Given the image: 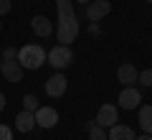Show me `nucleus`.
I'll list each match as a JSON object with an SVG mask.
<instances>
[{
  "instance_id": "7ed1b4c3",
  "label": "nucleus",
  "mask_w": 152,
  "mask_h": 140,
  "mask_svg": "<svg viewBox=\"0 0 152 140\" xmlns=\"http://www.w3.org/2000/svg\"><path fill=\"white\" fill-rule=\"evenodd\" d=\"M71 61H74V51H71V46H64V43H58V46H53V49L48 51V64L53 66L56 71L66 69Z\"/></svg>"
},
{
  "instance_id": "423d86ee",
  "label": "nucleus",
  "mask_w": 152,
  "mask_h": 140,
  "mask_svg": "<svg viewBox=\"0 0 152 140\" xmlns=\"http://www.w3.org/2000/svg\"><path fill=\"white\" fill-rule=\"evenodd\" d=\"M66 87H69V81H66V76L61 74V71H56L51 79H46V94L48 97H64L66 94Z\"/></svg>"
},
{
  "instance_id": "9d476101",
  "label": "nucleus",
  "mask_w": 152,
  "mask_h": 140,
  "mask_svg": "<svg viewBox=\"0 0 152 140\" xmlns=\"http://www.w3.org/2000/svg\"><path fill=\"white\" fill-rule=\"evenodd\" d=\"M31 28H33V33H36L38 38H48L51 33H53V23H51L46 16H36L31 21Z\"/></svg>"
},
{
  "instance_id": "f8f14e48",
  "label": "nucleus",
  "mask_w": 152,
  "mask_h": 140,
  "mask_svg": "<svg viewBox=\"0 0 152 140\" xmlns=\"http://www.w3.org/2000/svg\"><path fill=\"white\" fill-rule=\"evenodd\" d=\"M137 74H140V71H137L134 64H129V61H124V64L117 69V79H119L124 87H132V84H134V81H137Z\"/></svg>"
},
{
  "instance_id": "a878e982",
  "label": "nucleus",
  "mask_w": 152,
  "mask_h": 140,
  "mask_svg": "<svg viewBox=\"0 0 152 140\" xmlns=\"http://www.w3.org/2000/svg\"><path fill=\"white\" fill-rule=\"evenodd\" d=\"M147 3H152V0H147Z\"/></svg>"
},
{
  "instance_id": "aec40b11",
  "label": "nucleus",
  "mask_w": 152,
  "mask_h": 140,
  "mask_svg": "<svg viewBox=\"0 0 152 140\" xmlns=\"http://www.w3.org/2000/svg\"><path fill=\"white\" fill-rule=\"evenodd\" d=\"M10 8H13V3H10V0H0V18H3V16H8V13H10Z\"/></svg>"
},
{
  "instance_id": "6e6552de",
  "label": "nucleus",
  "mask_w": 152,
  "mask_h": 140,
  "mask_svg": "<svg viewBox=\"0 0 152 140\" xmlns=\"http://www.w3.org/2000/svg\"><path fill=\"white\" fill-rule=\"evenodd\" d=\"M23 66H20V61L18 59H13V61H3V69H0V74L5 76V81H10V84H18V81L23 79Z\"/></svg>"
},
{
  "instance_id": "393cba45",
  "label": "nucleus",
  "mask_w": 152,
  "mask_h": 140,
  "mask_svg": "<svg viewBox=\"0 0 152 140\" xmlns=\"http://www.w3.org/2000/svg\"><path fill=\"white\" fill-rule=\"evenodd\" d=\"M0 69H3V64H0Z\"/></svg>"
},
{
  "instance_id": "dca6fc26",
  "label": "nucleus",
  "mask_w": 152,
  "mask_h": 140,
  "mask_svg": "<svg viewBox=\"0 0 152 140\" xmlns=\"http://www.w3.org/2000/svg\"><path fill=\"white\" fill-rule=\"evenodd\" d=\"M137 84L145 87V89H150V87H152V69L140 71V74H137Z\"/></svg>"
},
{
  "instance_id": "5701e85b",
  "label": "nucleus",
  "mask_w": 152,
  "mask_h": 140,
  "mask_svg": "<svg viewBox=\"0 0 152 140\" xmlns=\"http://www.w3.org/2000/svg\"><path fill=\"white\" fill-rule=\"evenodd\" d=\"M76 3H84V5H86V3H91V0H76Z\"/></svg>"
},
{
  "instance_id": "f3484780",
  "label": "nucleus",
  "mask_w": 152,
  "mask_h": 140,
  "mask_svg": "<svg viewBox=\"0 0 152 140\" xmlns=\"http://www.w3.org/2000/svg\"><path fill=\"white\" fill-rule=\"evenodd\" d=\"M38 107H41V104H38V97H36V94H26V97H23V110L36 112Z\"/></svg>"
},
{
  "instance_id": "2eb2a0df",
  "label": "nucleus",
  "mask_w": 152,
  "mask_h": 140,
  "mask_svg": "<svg viewBox=\"0 0 152 140\" xmlns=\"http://www.w3.org/2000/svg\"><path fill=\"white\" fill-rule=\"evenodd\" d=\"M84 130L89 133V140H107V127H102L99 122H86L84 125Z\"/></svg>"
},
{
  "instance_id": "b1692460",
  "label": "nucleus",
  "mask_w": 152,
  "mask_h": 140,
  "mask_svg": "<svg viewBox=\"0 0 152 140\" xmlns=\"http://www.w3.org/2000/svg\"><path fill=\"white\" fill-rule=\"evenodd\" d=\"M0 31H3V21H0Z\"/></svg>"
},
{
  "instance_id": "0eeeda50",
  "label": "nucleus",
  "mask_w": 152,
  "mask_h": 140,
  "mask_svg": "<svg viewBox=\"0 0 152 140\" xmlns=\"http://www.w3.org/2000/svg\"><path fill=\"white\" fill-rule=\"evenodd\" d=\"M109 10H112L109 0H91V3H86V18L89 21H102V18L109 16Z\"/></svg>"
},
{
  "instance_id": "4468645a",
  "label": "nucleus",
  "mask_w": 152,
  "mask_h": 140,
  "mask_svg": "<svg viewBox=\"0 0 152 140\" xmlns=\"http://www.w3.org/2000/svg\"><path fill=\"white\" fill-rule=\"evenodd\" d=\"M140 127H142V133L152 135V104L140 107Z\"/></svg>"
},
{
  "instance_id": "ddd939ff",
  "label": "nucleus",
  "mask_w": 152,
  "mask_h": 140,
  "mask_svg": "<svg viewBox=\"0 0 152 140\" xmlns=\"http://www.w3.org/2000/svg\"><path fill=\"white\" fill-rule=\"evenodd\" d=\"M15 127L20 130V133H31V130L36 127V117H33V112H28V110L18 112V117H15Z\"/></svg>"
},
{
  "instance_id": "f257e3e1",
  "label": "nucleus",
  "mask_w": 152,
  "mask_h": 140,
  "mask_svg": "<svg viewBox=\"0 0 152 140\" xmlns=\"http://www.w3.org/2000/svg\"><path fill=\"white\" fill-rule=\"evenodd\" d=\"M58 8V26H56V41L71 46V41H76L79 36V18L74 13V0H56Z\"/></svg>"
},
{
  "instance_id": "a211bd4d",
  "label": "nucleus",
  "mask_w": 152,
  "mask_h": 140,
  "mask_svg": "<svg viewBox=\"0 0 152 140\" xmlns=\"http://www.w3.org/2000/svg\"><path fill=\"white\" fill-rule=\"evenodd\" d=\"M13 59H18V49L15 46H5L3 49V61H13Z\"/></svg>"
},
{
  "instance_id": "4be33fe9",
  "label": "nucleus",
  "mask_w": 152,
  "mask_h": 140,
  "mask_svg": "<svg viewBox=\"0 0 152 140\" xmlns=\"http://www.w3.org/2000/svg\"><path fill=\"white\" fill-rule=\"evenodd\" d=\"M134 140H152V135H147V133H142L140 138H134Z\"/></svg>"
},
{
  "instance_id": "f03ea898",
  "label": "nucleus",
  "mask_w": 152,
  "mask_h": 140,
  "mask_svg": "<svg viewBox=\"0 0 152 140\" xmlns=\"http://www.w3.org/2000/svg\"><path fill=\"white\" fill-rule=\"evenodd\" d=\"M18 61H20L23 69H38V66H43V61H46L43 46H38V43H26L23 49H18Z\"/></svg>"
},
{
  "instance_id": "6ab92c4d",
  "label": "nucleus",
  "mask_w": 152,
  "mask_h": 140,
  "mask_svg": "<svg viewBox=\"0 0 152 140\" xmlns=\"http://www.w3.org/2000/svg\"><path fill=\"white\" fill-rule=\"evenodd\" d=\"M0 140H13V130L8 125H0Z\"/></svg>"
},
{
  "instance_id": "9b49d317",
  "label": "nucleus",
  "mask_w": 152,
  "mask_h": 140,
  "mask_svg": "<svg viewBox=\"0 0 152 140\" xmlns=\"http://www.w3.org/2000/svg\"><path fill=\"white\" fill-rule=\"evenodd\" d=\"M134 138H137L134 130L129 125H119V122H114L107 133V140H134Z\"/></svg>"
},
{
  "instance_id": "39448f33",
  "label": "nucleus",
  "mask_w": 152,
  "mask_h": 140,
  "mask_svg": "<svg viewBox=\"0 0 152 140\" xmlns=\"http://www.w3.org/2000/svg\"><path fill=\"white\" fill-rule=\"evenodd\" d=\"M33 117H36V125L43 130H51L58 125V112H56L53 107H38L36 112H33Z\"/></svg>"
},
{
  "instance_id": "20e7f679",
  "label": "nucleus",
  "mask_w": 152,
  "mask_h": 140,
  "mask_svg": "<svg viewBox=\"0 0 152 140\" xmlns=\"http://www.w3.org/2000/svg\"><path fill=\"white\" fill-rule=\"evenodd\" d=\"M117 102H119L122 110H137V107H140V102H142V94H140V89L132 84V87H124V89L119 92Z\"/></svg>"
},
{
  "instance_id": "412c9836",
  "label": "nucleus",
  "mask_w": 152,
  "mask_h": 140,
  "mask_svg": "<svg viewBox=\"0 0 152 140\" xmlns=\"http://www.w3.org/2000/svg\"><path fill=\"white\" fill-rule=\"evenodd\" d=\"M5 104H8V102H5V97H3V92H0V112L5 110Z\"/></svg>"
},
{
  "instance_id": "1a4fd4ad",
  "label": "nucleus",
  "mask_w": 152,
  "mask_h": 140,
  "mask_svg": "<svg viewBox=\"0 0 152 140\" xmlns=\"http://www.w3.org/2000/svg\"><path fill=\"white\" fill-rule=\"evenodd\" d=\"M117 107H114V104H102V107H99V112H96V120H94V122H99L102 125V127H112L114 122H117Z\"/></svg>"
}]
</instances>
